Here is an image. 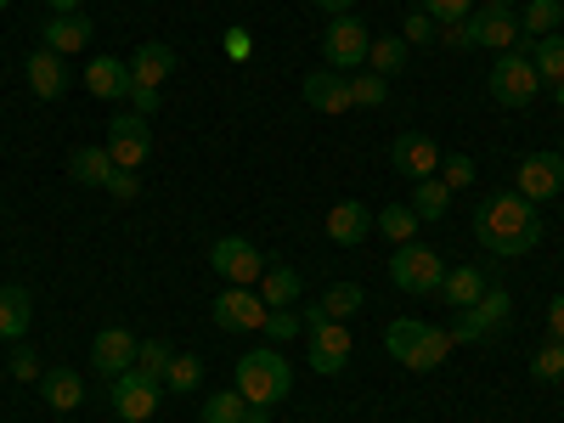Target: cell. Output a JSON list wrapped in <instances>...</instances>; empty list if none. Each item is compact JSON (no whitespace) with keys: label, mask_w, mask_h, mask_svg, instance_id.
I'll return each mask as SVG.
<instances>
[{"label":"cell","mask_w":564,"mask_h":423,"mask_svg":"<svg viewBox=\"0 0 564 423\" xmlns=\"http://www.w3.org/2000/svg\"><path fill=\"white\" fill-rule=\"evenodd\" d=\"M558 7H564V0H558Z\"/></svg>","instance_id":"cell-56"},{"label":"cell","mask_w":564,"mask_h":423,"mask_svg":"<svg viewBox=\"0 0 564 423\" xmlns=\"http://www.w3.org/2000/svg\"><path fill=\"white\" fill-rule=\"evenodd\" d=\"M113 170H119V164H113L108 148H74V159H68V175H74L79 186H108Z\"/></svg>","instance_id":"cell-26"},{"label":"cell","mask_w":564,"mask_h":423,"mask_svg":"<svg viewBox=\"0 0 564 423\" xmlns=\"http://www.w3.org/2000/svg\"><path fill=\"white\" fill-rule=\"evenodd\" d=\"M159 379H148V372H119V379H108V401H113V412L124 417V423H148L153 412H159Z\"/></svg>","instance_id":"cell-12"},{"label":"cell","mask_w":564,"mask_h":423,"mask_svg":"<svg viewBox=\"0 0 564 423\" xmlns=\"http://www.w3.org/2000/svg\"><path fill=\"white\" fill-rule=\"evenodd\" d=\"M265 311H271V305L260 300V289H226V294H215V305H209V316H215L220 334H260Z\"/></svg>","instance_id":"cell-11"},{"label":"cell","mask_w":564,"mask_h":423,"mask_svg":"<svg viewBox=\"0 0 564 423\" xmlns=\"http://www.w3.org/2000/svg\"><path fill=\"white\" fill-rule=\"evenodd\" d=\"M170 74H175V52H170L164 40H141L135 52H130V79L135 85H153L159 90Z\"/></svg>","instance_id":"cell-20"},{"label":"cell","mask_w":564,"mask_h":423,"mask_svg":"<svg viewBox=\"0 0 564 423\" xmlns=\"http://www.w3.org/2000/svg\"><path fill=\"white\" fill-rule=\"evenodd\" d=\"M441 45H452V52H475V18H463V23H441L435 34Z\"/></svg>","instance_id":"cell-45"},{"label":"cell","mask_w":564,"mask_h":423,"mask_svg":"<svg viewBox=\"0 0 564 423\" xmlns=\"http://www.w3.org/2000/svg\"><path fill=\"white\" fill-rule=\"evenodd\" d=\"M367 231H372V209L361 198H345V204L327 209V243L356 249V243H367Z\"/></svg>","instance_id":"cell-18"},{"label":"cell","mask_w":564,"mask_h":423,"mask_svg":"<svg viewBox=\"0 0 564 423\" xmlns=\"http://www.w3.org/2000/svg\"><path fill=\"white\" fill-rule=\"evenodd\" d=\"M124 102H130V113L153 119V113H159V90H153V85H130V97H124Z\"/></svg>","instance_id":"cell-47"},{"label":"cell","mask_w":564,"mask_h":423,"mask_svg":"<svg viewBox=\"0 0 564 423\" xmlns=\"http://www.w3.org/2000/svg\"><path fill=\"white\" fill-rule=\"evenodd\" d=\"M311 7H316V12H327V18H345V12L356 7V0H311Z\"/></svg>","instance_id":"cell-50"},{"label":"cell","mask_w":564,"mask_h":423,"mask_svg":"<svg viewBox=\"0 0 564 423\" xmlns=\"http://www.w3.org/2000/svg\"><path fill=\"white\" fill-rule=\"evenodd\" d=\"M468 311H475V316L491 327V334H497V327H508V316H513V300H508V289H497V282H491V289H486L475 305H468Z\"/></svg>","instance_id":"cell-37"},{"label":"cell","mask_w":564,"mask_h":423,"mask_svg":"<svg viewBox=\"0 0 564 423\" xmlns=\"http://www.w3.org/2000/svg\"><path fill=\"white\" fill-rule=\"evenodd\" d=\"M486 90H491V102H502V108H531L536 102L542 74H536V63L525 52V40L513 45V52H497V63L486 74Z\"/></svg>","instance_id":"cell-4"},{"label":"cell","mask_w":564,"mask_h":423,"mask_svg":"<svg viewBox=\"0 0 564 423\" xmlns=\"http://www.w3.org/2000/svg\"><path fill=\"white\" fill-rule=\"evenodd\" d=\"M452 193H463V186H475V159L468 153H441V170H435Z\"/></svg>","instance_id":"cell-40"},{"label":"cell","mask_w":564,"mask_h":423,"mask_svg":"<svg viewBox=\"0 0 564 423\" xmlns=\"http://www.w3.org/2000/svg\"><path fill=\"white\" fill-rule=\"evenodd\" d=\"M260 334H265L271 345H289V339L305 334V316H300L294 305H276V311H265V327H260Z\"/></svg>","instance_id":"cell-35"},{"label":"cell","mask_w":564,"mask_h":423,"mask_svg":"<svg viewBox=\"0 0 564 423\" xmlns=\"http://www.w3.org/2000/svg\"><path fill=\"white\" fill-rule=\"evenodd\" d=\"M558 159H564V141H558Z\"/></svg>","instance_id":"cell-55"},{"label":"cell","mask_w":564,"mask_h":423,"mask_svg":"<svg viewBox=\"0 0 564 423\" xmlns=\"http://www.w3.org/2000/svg\"><path fill=\"white\" fill-rule=\"evenodd\" d=\"M435 34H441V23H435L430 12H417V7L406 12V29H401V40H406V45H430Z\"/></svg>","instance_id":"cell-42"},{"label":"cell","mask_w":564,"mask_h":423,"mask_svg":"<svg viewBox=\"0 0 564 423\" xmlns=\"http://www.w3.org/2000/svg\"><path fill=\"white\" fill-rule=\"evenodd\" d=\"M7 7H12V0H0V12H7Z\"/></svg>","instance_id":"cell-54"},{"label":"cell","mask_w":564,"mask_h":423,"mask_svg":"<svg viewBox=\"0 0 564 423\" xmlns=\"http://www.w3.org/2000/svg\"><path fill=\"white\" fill-rule=\"evenodd\" d=\"M367 63H372V74L379 79H395L401 68H406V40H372V52H367Z\"/></svg>","instance_id":"cell-34"},{"label":"cell","mask_w":564,"mask_h":423,"mask_svg":"<svg viewBox=\"0 0 564 423\" xmlns=\"http://www.w3.org/2000/svg\"><path fill=\"white\" fill-rule=\"evenodd\" d=\"M553 108H564V79L553 85Z\"/></svg>","instance_id":"cell-53"},{"label":"cell","mask_w":564,"mask_h":423,"mask_svg":"<svg viewBox=\"0 0 564 423\" xmlns=\"http://www.w3.org/2000/svg\"><path fill=\"white\" fill-rule=\"evenodd\" d=\"M486 289H491V276H486V271H475V265H446L441 300H446L452 311H468V305H475Z\"/></svg>","instance_id":"cell-22"},{"label":"cell","mask_w":564,"mask_h":423,"mask_svg":"<svg viewBox=\"0 0 564 423\" xmlns=\"http://www.w3.org/2000/svg\"><path fill=\"white\" fill-rule=\"evenodd\" d=\"M305 316V339H311V372H322V379H339V372L350 367V327L345 322H334L322 305H311V311H300Z\"/></svg>","instance_id":"cell-5"},{"label":"cell","mask_w":564,"mask_h":423,"mask_svg":"<svg viewBox=\"0 0 564 423\" xmlns=\"http://www.w3.org/2000/svg\"><path fill=\"white\" fill-rule=\"evenodd\" d=\"M243 423H271V406H249V412H243Z\"/></svg>","instance_id":"cell-51"},{"label":"cell","mask_w":564,"mask_h":423,"mask_svg":"<svg viewBox=\"0 0 564 423\" xmlns=\"http://www.w3.org/2000/svg\"><path fill=\"white\" fill-rule=\"evenodd\" d=\"M525 52H531V63H536V74H542L547 85H558V79H564V34L525 40Z\"/></svg>","instance_id":"cell-28"},{"label":"cell","mask_w":564,"mask_h":423,"mask_svg":"<svg viewBox=\"0 0 564 423\" xmlns=\"http://www.w3.org/2000/svg\"><path fill=\"white\" fill-rule=\"evenodd\" d=\"M130 63H119V57H90L85 63V90H90V97H97V102H124L130 97Z\"/></svg>","instance_id":"cell-17"},{"label":"cell","mask_w":564,"mask_h":423,"mask_svg":"<svg viewBox=\"0 0 564 423\" xmlns=\"http://www.w3.org/2000/svg\"><path fill=\"white\" fill-rule=\"evenodd\" d=\"M170 361H175V345H170V339H148V345H135V372H148V379H159V384H164Z\"/></svg>","instance_id":"cell-36"},{"label":"cell","mask_w":564,"mask_h":423,"mask_svg":"<svg viewBox=\"0 0 564 423\" xmlns=\"http://www.w3.org/2000/svg\"><path fill=\"white\" fill-rule=\"evenodd\" d=\"M531 379H536V384H558V379H564V345H558V339H547V345L531 356Z\"/></svg>","instance_id":"cell-39"},{"label":"cell","mask_w":564,"mask_h":423,"mask_svg":"<svg viewBox=\"0 0 564 423\" xmlns=\"http://www.w3.org/2000/svg\"><path fill=\"white\" fill-rule=\"evenodd\" d=\"M198 384H204V361H198V356H186V350H175V361H170V372H164V390L193 395Z\"/></svg>","instance_id":"cell-32"},{"label":"cell","mask_w":564,"mask_h":423,"mask_svg":"<svg viewBox=\"0 0 564 423\" xmlns=\"http://www.w3.org/2000/svg\"><path fill=\"white\" fill-rule=\"evenodd\" d=\"M238 395H243L249 406H282V401L294 395V367H289V356H282L276 345L243 350V361H238Z\"/></svg>","instance_id":"cell-3"},{"label":"cell","mask_w":564,"mask_h":423,"mask_svg":"<svg viewBox=\"0 0 564 423\" xmlns=\"http://www.w3.org/2000/svg\"><path fill=\"white\" fill-rule=\"evenodd\" d=\"M102 193H108L113 204H130V198L141 193V170H113V175H108V186H102Z\"/></svg>","instance_id":"cell-44"},{"label":"cell","mask_w":564,"mask_h":423,"mask_svg":"<svg viewBox=\"0 0 564 423\" xmlns=\"http://www.w3.org/2000/svg\"><path fill=\"white\" fill-rule=\"evenodd\" d=\"M135 334L130 327H102L97 339H90V367L102 372V379H119V372H130L135 367Z\"/></svg>","instance_id":"cell-15"},{"label":"cell","mask_w":564,"mask_h":423,"mask_svg":"<svg viewBox=\"0 0 564 423\" xmlns=\"http://www.w3.org/2000/svg\"><path fill=\"white\" fill-rule=\"evenodd\" d=\"M558 220H564V215H558Z\"/></svg>","instance_id":"cell-57"},{"label":"cell","mask_w":564,"mask_h":423,"mask_svg":"<svg viewBox=\"0 0 564 423\" xmlns=\"http://www.w3.org/2000/svg\"><path fill=\"white\" fill-rule=\"evenodd\" d=\"M446 334H452V345H480V339H491V327H486L475 311H452V327H446Z\"/></svg>","instance_id":"cell-41"},{"label":"cell","mask_w":564,"mask_h":423,"mask_svg":"<svg viewBox=\"0 0 564 423\" xmlns=\"http://www.w3.org/2000/svg\"><path fill=\"white\" fill-rule=\"evenodd\" d=\"M300 289H305V282H300V271L294 265H282V260H265V271H260V300L276 311V305H294L300 300Z\"/></svg>","instance_id":"cell-25"},{"label":"cell","mask_w":564,"mask_h":423,"mask_svg":"<svg viewBox=\"0 0 564 423\" xmlns=\"http://www.w3.org/2000/svg\"><path fill=\"white\" fill-rule=\"evenodd\" d=\"M209 265H215V276L226 282V289H254L260 271H265V254L249 238H220L209 249Z\"/></svg>","instance_id":"cell-8"},{"label":"cell","mask_w":564,"mask_h":423,"mask_svg":"<svg viewBox=\"0 0 564 423\" xmlns=\"http://www.w3.org/2000/svg\"><path fill=\"white\" fill-rule=\"evenodd\" d=\"M513 193H520L525 204H553L564 193V159L558 153H531L520 159V170H513Z\"/></svg>","instance_id":"cell-9"},{"label":"cell","mask_w":564,"mask_h":423,"mask_svg":"<svg viewBox=\"0 0 564 423\" xmlns=\"http://www.w3.org/2000/svg\"><path fill=\"white\" fill-rule=\"evenodd\" d=\"M29 316H34V300H29V289H0V345H18L23 334H29Z\"/></svg>","instance_id":"cell-23"},{"label":"cell","mask_w":564,"mask_h":423,"mask_svg":"<svg viewBox=\"0 0 564 423\" xmlns=\"http://www.w3.org/2000/svg\"><path fill=\"white\" fill-rule=\"evenodd\" d=\"M390 164L406 175V181H430L441 170V148H435V135H423V130H401L390 141Z\"/></svg>","instance_id":"cell-13"},{"label":"cell","mask_w":564,"mask_h":423,"mask_svg":"<svg viewBox=\"0 0 564 423\" xmlns=\"http://www.w3.org/2000/svg\"><path fill=\"white\" fill-rule=\"evenodd\" d=\"M475 0H417V12H430L435 23H463Z\"/></svg>","instance_id":"cell-43"},{"label":"cell","mask_w":564,"mask_h":423,"mask_svg":"<svg viewBox=\"0 0 564 423\" xmlns=\"http://www.w3.org/2000/svg\"><path fill=\"white\" fill-rule=\"evenodd\" d=\"M300 97H305V108H316V113H327V119H339V113L356 108V102H350V74H334V68L305 74V79H300Z\"/></svg>","instance_id":"cell-14"},{"label":"cell","mask_w":564,"mask_h":423,"mask_svg":"<svg viewBox=\"0 0 564 423\" xmlns=\"http://www.w3.org/2000/svg\"><path fill=\"white\" fill-rule=\"evenodd\" d=\"M446 209H452V186H446L441 175L412 181V215H417V220H446Z\"/></svg>","instance_id":"cell-27"},{"label":"cell","mask_w":564,"mask_h":423,"mask_svg":"<svg viewBox=\"0 0 564 423\" xmlns=\"http://www.w3.org/2000/svg\"><path fill=\"white\" fill-rule=\"evenodd\" d=\"M390 282L401 294L423 300V294H441V282H446V260L435 249H423V243H395L390 254Z\"/></svg>","instance_id":"cell-6"},{"label":"cell","mask_w":564,"mask_h":423,"mask_svg":"<svg viewBox=\"0 0 564 423\" xmlns=\"http://www.w3.org/2000/svg\"><path fill=\"white\" fill-rule=\"evenodd\" d=\"M367 52H372V29L361 18H327V34H322V63L334 74H356L367 68Z\"/></svg>","instance_id":"cell-7"},{"label":"cell","mask_w":564,"mask_h":423,"mask_svg":"<svg viewBox=\"0 0 564 423\" xmlns=\"http://www.w3.org/2000/svg\"><path fill=\"white\" fill-rule=\"evenodd\" d=\"M558 18H564L558 0H525L520 29H525V40H542V34H558Z\"/></svg>","instance_id":"cell-30"},{"label":"cell","mask_w":564,"mask_h":423,"mask_svg":"<svg viewBox=\"0 0 564 423\" xmlns=\"http://www.w3.org/2000/svg\"><path fill=\"white\" fill-rule=\"evenodd\" d=\"M475 243L497 260H520L542 243V215L520 193H497L475 209Z\"/></svg>","instance_id":"cell-1"},{"label":"cell","mask_w":564,"mask_h":423,"mask_svg":"<svg viewBox=\"0 0 564 423\" xmlns=\"http://www.w3.org/2000/svg\"><path fill=\"white\" fill-rule=\"evenodd\" d=\"M520 40H525V29H520V18H513V12H480V18H475V45L513 52Z\"/></svg>","instance_id":"cell-24"},{"label":"cell","mask_w":564,"mask_h":423,"mask_svg":"<svg viewBox=\"0 0 564 423\" xmlns=\"http://www.w3.org/2000/svg\"><path fill=\"white\" fill-rule=\"evenodd\" d=\"M102 148L113 153L119 170H141V164H148V153H153V124L141 119V113H113Z\"/></svg>","instance_id":"cell-10"},{"label":"cell","mask_w":564,"mask_h":423,"mask_svg":"<svg viewBox=\"0 0 564 423\" xmlns=\"http://www.w3.org/2000/svg\"><path fill=\"white\" fill-rule=\"evenodd\" d=\"M23 79H29V90L40 102H63V90H68V68H63V57L57 52H29V63H23Z\"/></svg>","instance_id":"cell-16"},{"label":"cell","mask_w":564,"mask_h":423,"mask_svg":"<svg viewBox=\"0 0 564 423\" xmlns=\"http://www.w3.org/2000/svg\"><path fill=\"white\" fill-rule=\"evenodd\" d=\"M367 305V294H361V282H334V289L322 294V311L334 316V322H350L356 311Z\"/></svg>","instance_id":"cell-31"},{"label":"cell","mask_w":564,"mask_h":423,"mask_svg":"<svg viewBox=\"0 0 564 423\" xmlns=\"http://www.w3.org/2000/svg\"><path fill=\"white\" fill-rule=\"evenodd\" d=\"M12 379H18V384H40V356H34L23 339L12 345Z\"/></svg>","instance_id":"cell-46"},{"label":"cell","mask_w":564,"mask_h":423,"mask_svg":"<svg viewBox=\"0 0 564 423\" xmlns=\"http://www.w3.org/2000/svg\"><path fill=\"white\" fill-rule=\"evenodd\" d=\"M249 401L238 390H220V395H204V423H243Z\"/></svg>","instance_id":"cell-38"},{"label":"cell","mask_w":564,"mask_h":423,"mask_svg":"<svg viewBox=\"0 0 564 423\" xmlns=\"http://www.w3.org/2000/svg\"><path fill=\"white\" fill-rule=\"evenodd\" d=\"M40 34H45V52L74 57V52H85V45H90V34H97V29H90L85 12H52V23H45Z\"/></svg>","instance_id":"cell-19"},{"label":"cell","mask_w":564,"mask_h":423,"mask_svg":"<svg viewBox=\"0 0 564 423\" xmlns=\"http://www.w3.org/2000/svg\"><path fill=\"white\" fill-rule=\"evenodd\" d=\"M384 350L390 361H401L406 372H435L446 356H452V334L435 322H417V316H395L384 327Z\"/></svg>","instance_id":"cell-2"},{"label":"cell","mask_w":564,"mask_h":423,"mask_svg":"<svg viewBox=\"0 0 564 423\" xmlns=\"http://www.w3.org/2000/svg\"><path fill=\"white\" fill-rule=\"evenodd\" d=\"M350 102L356 108H384L390 102V79H379L372 68H356L350 74Z\"/></svg>","instance_id":"cell-33"},{"label":"cell","mask_w":564,"mask_h":423,"mask_svg":"<svg viewBox=\"0 0 564 423\" xmlns=\"http://www.w3.org/2000/svg\"><path fill=\"white\" fill-rule=\"evenodd\" d=\"M226 57H231V63H249V57H254L249 29H226Z\"/></svg>","instance_id":"cell-48"},{"label":"cell","mask_w":564,"mask_h":423,"mask_svg":"<svg viewBox=\"0 0 564 423\" xmlns=\"http://www.w3.org/2000/svg\"><path fill=\"white\" fill-rule=\"evenodd\" d=\"M45 7H52V12H79L85 0H45Z\"/></svg>","instance_id":"cell-52"},{"label":"cell","mask_w":564,"mask_h":423,"mask_svg":"<svg viewBox=\"0 0 564 423\" xmlns=\"http://www.w3.org/2000/svg\"><path fill=\"white\" fill-rule=\"evenodd\" d=\"M547 339L564 345V294H553V305H547Z\"/></svg>","instance_id":"cell-49"},{"label":"cell","mask_w":564,"mask_h":423,"mask_svg":"<svg viewBox=\"0 0 564 423\" xmlns=\"http://www.w3.org/2000/svg\"><path fill=\"white\" fill-rule=\"evenodd\" d=\"M40 401L52 406V412H74L85 401V379L74 367H52V372H40Z\"/></svg>","instance_id":"cell-21"},{"label":"cell","mask_w":564,"mask_h":423,"mask_svg":"<svg viewBox=\"0 0 564 423\" xmlns=\"http://www.w3.org/2000/svg\"><path fill=\"white\" fill-rule=\"evenodd\" d=\"M372 226H379L390 243H412V238H417V215H412V204H384L379 215H372Z\"/></svg>","instance_id":"cell-29"}]
</instances>
